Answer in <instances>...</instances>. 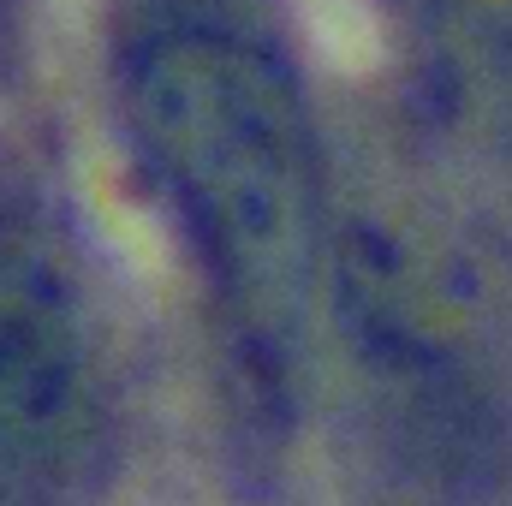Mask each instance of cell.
Masks as SVG:
<instances>
[{"mask_svg":"<svg viewBox=\"0 0 512 506\" xmlns=\"http://www.w3.org/2000/svg\"><path fill=\"white\" fill-rule=\"evenodd\" d=\"M126 126L239 334L286 358L322 256V167L292 66L221 24L155 30L126 66Z\"/></svg>","mask_w":512,"mask_h":506,"instance_id":"6da1fadb","label":"cell"},{"mask_svg":"<svg viewBox=\"0 0 512 506\" xmlns=\"http://www.w3.org/2000/svg\"><path fill=\"white\" fill-rule=\"evenodd\" d=\"M102 417V358L72 256L0 221V506L42 501L78 471Z\"/></svg>","mask_w":512,"mask_h":506,"instance_id":"7a4b0ae2","label":"cell"},{"mask_svg":"<svg viewBox=\"0 0 512 506\" xmlns=\"http://www.w3.org/2000/svg\"><path fill=\"white\" fill-rule=\"evenodd\" d=\"M435 126L471 215L512 245V0H453L435 36Z\"/></svg>","mask_w":512,"mask_h":506,"instance_id":"3957f363","label":"cell"},{"mask_svg":"<svg viewBox=\"0 0 512 506\" xmlns=\"http://www.w3.org/2000/svg\"><path fill=\"white\" fill-rule=\"evenodd\" d=\"M0 6H6V0H0Z\"/></svg>","mask_w":512,"mask_h":506,"instance_id":"277c9868","label":"cell"}]
</instances>
